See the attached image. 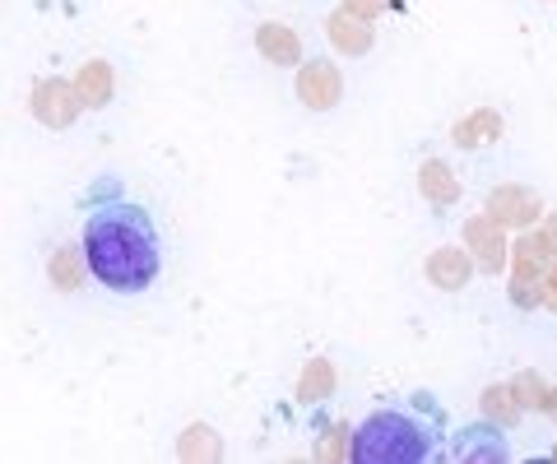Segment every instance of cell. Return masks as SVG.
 <instances>
[{"instance_id":"277c9868","label":"cell","mask_w":557,"mask_h":464,"mask_svg":"<svg viewBox=\"0 0 557 464\" xmlns=\"http://www.w3.org/2000/svg\"><path fill=\"white\" fill-rule=\"evenodd\" d=\"M339 93H344V79H339V71L330 61H311V65L298 71V98L307 102V108L325 112V108H335L339 102Z\"/></svg>"},{"instance_id":"52a82bcc","label":"cell","mask_w":557,"mask_h":464,"mask_svg":"<svg viewBox=\"0 0 557 464\" xmlns=\"http://www.w3.org/2000/svg\"><path fill=\"white\" fill-rule=\"evenodd\" d=\"M256 47H260V57L274 61V65H298V61H302L298 33L284 28V24H260V28H256Z\"/></svg>"},{"instance_id":"5bb4252c","label":"cell","mask_w":557,"mask_h":464,"mask_svg":"<svg viewBox=\"0 0 557 464\" xmlns=\"http://www.w3.org/2000/svg\"><path fill=\"white\" fill-rule=\"evenodd\" d=\"M51 279H57V284L65 288V293H70V288L79 284V265H75V255H70V251H57V261H51Z\"/></svg>"},{"instance_id":"3957f363","label":"cell","mask_w":557,"mask_h":464,"mask_svg":"<svg viewBox=\"0 0 557 464\" xmlns=\"http://www.w3.org/2000/svg\"><path fill=\"white\" fill-rule=\"evenodd\" d=\"M79 93H75V84H65V79H42L38 89H33V112H38V122L42 126H70L79 116Z\"/></svg>"},{"instance_id":"e0dca14e","label":"cell","mask_w":557,"mask_h":464,"mask_svg":"<svg viewBox=\"0 0 557 464\" xmlns=\"http://www.w3.org/2000/svg\"><path fill=\"white\" fill-rule=\"evenodd\" d=\"M516 394H530V400H525V409H534V404H544V386H539L534 381V376H520V381L511 386Z\"/></svg>"},{"instance_id":"6da1fadb","label":"cell","mask_w":557,"mask_h":464,"mask_svg":"<svg viewBox=\"0 0 557 464\" xmlns=\"http://www.w3.org/2000/svg\"><path fill=\"white\" fill-rule=\"evenodd\" d=\"M84 269L112 293H145L163 269V237L149 210L131 200H98L84 218Z\"/></svg>"},{"instance_id":"8fae6325","label":"cell","mask_w":557,"mask_h":464,"mask_svg":"<svg viewBox=\"0 0 557 464\" xmlns=\"http://www.w3.org/2000/svg\"><path fill=\"white\" fill-rule=\"evenodd\" d=\"M544 251H548L544 237H525V242L516 247V255H520V269H516V302H520V306H530V302H534V298H530V288H534L539 265H544Z\"/></svg>"},{"instance_id":"8992f818","label":"cell","mask_w":557,"mask_h":464,"mask_svg":"<svg viewBox=\"0 0 557 464\" xmlns=\"http://www.w3.org/2000/svg\"><path fill=\"white\" fill-rule=\"evenodd\" d=\"M469 255L460 247H442V251H432L428 255V279L442 288V293H460V288L469 284Z\"/></svg>"},{"instance_id":"9a60e30c","label":"cell","mask_w":557,"mask_h":464,"mask_svg":"<svg viewBox=\"0 0 557 464\" xmlns=\"http://www.w3.org/2000/svg\"><path fill=\"white\" fill-rule=\"evenodd\" d=\"M507 400H511V390H497V386L487 390V409H493V414L502 409V418H507V423H516V418H520V409H516V404H507Z\"/></svg>"},{"instance_id":"30bf717a","label":"cell","mask_w":557,"mask_h":464,"mask_svg":"<svg viewBox=\"0 0 557 464\" xmlns=\"http://www.w3.org/2000/svg\"><path fill=\"white\" fill-rule=\"evenodd\" d=\"M502 223L487 214V218H469L465 223V237L483 251V269H502V261H507V247H502Z\"/></svg>"},{"instance_id":"ffe728a7","label":"cell","mask_w":557,"mask_h":464,"mask_svg":"<svg viewBox=\"0 0 557 464\" xmlns=\"http://www.w3.org/2000/svg\"><path fill=\"white\" fill-rule=\"evenodd\" d=\"M544 409H548V414H553V418H557V404H553V400H544Z\"/></svg>"},{"instance_id":"4fadbf2b","label":"cell","mask_w":557,"mask_h":464,"mask_svg":"<svg viewBox=\"0 0 557 464\" xmlns=\"http://www.w3.org/2000/svg\"><path fill=\"white\" fill-rule=\"evenodd\" d=\"M75 93H79L84 108H102V102L112 98V71L102 61H89L79 71V79H75Z\"/></svg>"},{"instance_id":"7c38bea8","label":"cell","mask_w":557,"mask_h":464,"mask_svg":"<svg viewBox=\"0 0 557 464\" xmlns=\"http://www.w3.org/2000/svg\"><path fill=\"white\" fill-rule=\"evenodd\" d=\"M418 186H423V196L432 204H456V196H460V181L450 177V167L442 159H428L418 167Z\"/></svg>"},{"instance_id":"7a4b0ae2","label":"cell","mask_w":557,"mask_h":464,"mask_svg":"<svg viewBox=\"0 0 557 464\" xmlns=\"http://www.w3.org/2000/svg\"><path fill=\"white\" fill-rule=\"evenodd\" d=\"M348 455L358 464H423L437 455V427L409 409H376L354 432Z\"/></svg>"},{"instance_id":"9c48e42d","label":"cell","mask_w":557,"mask_h":464,"mask_svg":"<svg viewBox=\"0 0 557 464\" xmlns=\"http://www.w3.org/2000/svg\"><path fill=\"white\" fill-rule=\"evenodd\" d=\"M450 135H456L460 149H487L493 140H502V116L493 108H479L474 116H465V122L450 130Z\"/></svg>"},{"instance_id":"2e32d148","label":"cell","mask_w":557,"mask_h":464,"mask_svg":"<svg viewBox=\"0 0 557 464\" xmlns=\"http://www.w3.org/2000/svg\"><path fill=\"white\" fill-rule=\"evenodd\" d=\"M386 5H391V0H344V10H354L358 20H376Z\"/></svg>"},{"instance_id":"ba28073f","label":"cell","mask_w":557,"mask_h":464,"mask_svg":"<svg viewBox=\"0 0 557 464\" xmlns=\"http://www.w3.org/2000/svg\"><path fill=\"white\" fill-rule=\"evenodd\" d=\"M330 42H335L339 51H354V57H362V51L372 47V28L368 20H358L354 10H339V14H330Z\"/></svg>"},{"instance_id":"5b68a950","label":"cell","mask_w":557,"mask_h":464,"mask_svg":"<svg viewBox=\"0 0 557 464\" xmlns=\"http://www.w3.org/2000/svg\"><path fill=\"white\" fill-rule=\"evenodd\" d=\"M487 214L497 223H511V228H525V223L539 214V196L525 191V186H502V191L487 196Z\"/></svg>"},{"instance_id":"ac0fdd59","label":"cell","mask_w":557,"mask_h":464,"mask_svg":"<svg viewBox=\"0 0 557 464\" xmlns=\"http://www.w3.org/2000/svg\"><path fill=\"white\" fill-rule=\"evenodd\" d=\"M548 288H553V293H544V302H548V306H557V269L548 274Z\"/></svg>"},{"instance_id":"d6986e66","label":"cell","mask_w":557,"mask_h":464,"mask_svg":"<svg viewBox=\"0 0 557 464\" xmlns=\"http://www.w3.org/2000/svg\"><path fill=\"white\" fill-rule=\"evenodd\" d=\"M544 242H548V247H557V218L548 223V233H544Z\"/></svg>"}]
</instances>
